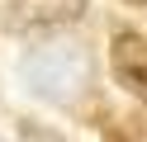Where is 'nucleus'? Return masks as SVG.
Returning <instances> with one entry per match:
<instances>
[{
    "mask_svg": "<svg viewBox=\"0 0 147 142\" xmlns=\"http://www.w3.org/2000/svg\"><path fill=\"white\" fill-rule=\"evenodd\" d=\"M19 137H24V142H62L57 133H48L38 118H19Z\"/></svg>",
    "mask_w": 147,
    "mask_h": 142,
    "instance_id": "20e7f679",
    "label": "nucleus"
},
{
    "mask_svg": "<svg viewBox=\"0 0 147 142\" xmlns=\"http://www.w3.org/2000/svg\"><path fill=\"white\" fill-rule=\"evenodd\" d=\"M86 19V0H10L5 28L10 33H57Z\"/></svg>",
    "mask_w": 147,
    "mask_h": 142,
    "instance_id": "f03ea898",
    "label": "nucleus"
},
{
    "mask_svg": "<svg viewBox=\"0 0 147 142\" xmlns=\"http://www.w3.org/2000/svg\"><path fill=\"white\" fill-rule=\"evenodd\" d=\"M109 71L138 104H147V33L119 28L114 43H109Z\"/></svg>",
    "mask_w": 147,
    "mask_h": 142,
    "instance_id": "7ed1b4c3",
    "label": "nucleus"
},
{
    "mask_svg": "<svg viewBox=\"0 0 147 142\" xmlns=\"http://www.w3.org/2000/svg\"><path fill=\"white\" fill-rule=\"evenodd\" d=\"M19 81L29 85V95H38L52 109H76L95 85V57L81 38H43L24 52Z\"/></svg>",
    "mask_w": 147,
    "mask_h": 142,
    "instance_id": "f257e3e1",
    "label": "nucleus"
}]
</instances>
